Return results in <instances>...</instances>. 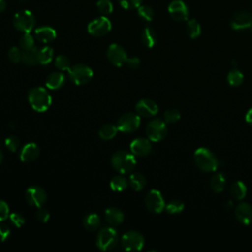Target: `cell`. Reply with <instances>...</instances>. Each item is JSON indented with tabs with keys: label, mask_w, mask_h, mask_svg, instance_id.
Masks as SVG:
<instances>
[{
	"label": "cell",
	"mask_w": 252,
	"mask_h": 252,
	"mask_svg": "<svg viewBox=\"0 0 252 252\" xmlns=\"http://www.w3.org/2000/svg\"><path fill=\"white\" fill-rule=\"evenodd\" d=\"M28 99L32 108L37 112L46 111L52 102V97L43 87H34L29 91Z\"/></svg>",
	"instance_id": "6da1fadb"
},
{
	"label": "cell",
	"mask_w": 252,
	"mask_h": 252,
	"mask_svg": "<svg viewBox=\"0 0 252 252\" xmlns=\"http://www.w3.org/2000/svg\"><path fill=\"white\" fill-rule=\"evenodd\" d=\"M136 157L131 153L124 150L115 152L111 157L112 167L121 174L130 173L136 166Z\"/></svg>",
	"instance_id": "7a4b0ae2"
},
{
	"label": "cell",
	"mask_w": 252,
	"mask_h": 252,
	"mask_svg": "<svg viewBox=\"0 0 252 252\" xmlns=\"http://www.w3.org/2000/svg\"><path fill=\"white\" fill-rule=\"evenodd\" d=\"M194 161L202 171H215L219 166V160L216 156L207 148H198L194 153Z\"/></svg>",
	"instance_id": "3957f363"
},
{
	"label": "cell",
	"mask_w": 252,
	"mask_h": 252,
	"mask_svg": "<svg viewBox=\"0 0 252 252\" xmlns=\"http://www.w3.org/2000/svg\"><path fill=\"white\" fill-rule=\"evenodd\" d=\"M119 240L118 232L115 228L108 226L101 228L96 235V246L102 251H108L113 249Z\"/></svg>",
	"instance_id": "277c9868"
},
{
	"label": "cell",
	"mask_w": 252,
	"mask_h": 252,
	"mask_svg": "<svg viewBox=\"0 0 252 252\" xmlns=\"http://www.w3.org/2000/svg\"><path fill=\"white\" fill-rule=\"evenodd\" d=\"M69 79L76 85H85L93 78V70L86 64L72 65L68 70Z\"/></svg>",
	"instance_id": "5b68a950"
},
{
	"label": "cell",
	"mask_w": 252,
	"mask_h": 252,
	"mask_svg": "<svg viewBox=\"0 0 252 252\" xmlns=\"http://www.w3.org/2000/svg\"><path fill=\"white\" fill-rule=\"evenodd\" d=\"M13 25L19 32H31L35 26V17L29 10H22L15 14L13 18Z\"/></svg>",
	"instance_id": "8992f818"
},
{
	"label": "cell",
	"mask_w": 252,
	"mask_h": 252,
	"mask_svg": "<svg viewBox=\"0 0 252 252\" xmlns=\"http://www.w3.org/2000/svg\"><path fill=\"white\" fill-rule=\"evenodd\" d=\"M146 134L148 136V139H150L152 142L161 141L167 134V127L165 121L159 118H155L151 120L147 124Z\"/></svg>",
	"instance_id": "52a82bcc"
},
{
	"label": "cell",
	"mask_w": 252,
	"mask_h": 252,
	"mask_svg": "<svg viewBox=\"0 0 252 252\" xmlns=\"http://www.w3.org/2000/svg\"><path fill=\"white\" fill-rule=\"evenodd\" d=\"M141 116L138 113L127 112L124 113L117 121L118 131L123 133H132L136 131L141 124Z\"/></svg>",
	"instance_id": "ba28073f"
},
{
	"label": "cell",
	"mask_w": 252,
	"mask_h": 252,
	"mask_svg": "<svg viewBox=\"0 0 252 252\" xmlns=\"http://www.w3.org/2000/svg\"><path fill=\"white\" fill-rule=\"evenodd\" d=\"M121 243L123 248L127 251H140L144 246L145 239L140 232L130 230L122 235Z\"/></svg>",
	"instance_id": "9c48e42d"
},
{
	"label": "cell",
	"mask_w": 252,
	"mask_h": 252,
	"mask_svg": "<svg viewBox=\"0 0 252 252\" xmlns=\"http://www.w3.org/2000/svg\"><path fill=\"white\" fill-rule=\"evenodd\" d=\"M87 30L94 36H103L111 30V22L106 16L102 15L90 22Z\"/></svg>",
	"instance_id": "30bf717a"
},
{
	"label": "cell",
	"mask_w": 252,
	"mask_h": 252,
	"mask_svg": "<svg viewBox=\"0 0 252 252\" xmlns=\"http://www.w3.org/2000/svg\"><path fill=\"white\" fill-rule=\"evenodd\" d=\"M145 205L147 209L155 214H159L165 208V203L161 193L157 189L150 190L145 197Z\"/></svg>",
	"instance_id": "8fae6325"
},
{
	"label": "cell",
	"mask_w": 252,
	"mask_h": 252,
	"mask_svg": "<svg viewBox=\"0 0 252 252\" xmlns=\"http://www.w3.org/2000/svg\"><path fill=\"white\" fill-rule=\"evenodd\" d=\"M25 197L30 206L37 208L42 207V205L46 202L47 199V195L44 189L37 185H32L27 188Z\"/></svg>",
	"instance_id": "7c38bea8"
},
{
	"label": "cell",
	"mask_w": 252,
	"mask_h": 252,
	"mask_svg": "<svg viewBox=\"0 0 252 252\" xmlns=\"http://www.w3.org/2000/svg\"><path fill=\"white\" fill-rule=\"evenodd\" d=\"M106 56L108 61L116 67H121L123 64L126 63L128 59L125 49L117 43H112L108 46Z\"/></svg>",
	"instance_id": "4fadbf2b"
},
{
	"label": "cell",
	"mask_w": 252,
	"mask_h": 252,
	"mask_svg": "<svg viewBox=\"0 0 252 252\" xmlns=\"http://www.w3.org/2000/svg\"><path fill=\"white\" fill-rule=\"evenodd\" d=\"M168 13L170 16L178 22L186 21L189 16V10L186 4L181 0H173L168 5Z\"/></svg>",
	"instance_id": "5bb4252c"
},
{
	"label": "cell",
	"mask_w": 252,
	"mask_h": 252,
	"mask_svg": "<svg viewBox=\"0 0 252 252\" xmlns=\"http://www.w3.org/2000/svg\"><path fill=\"white\" fill-rule=\"evenodd\" d=\"M152 151V144L150 139L136 138L130 144V152L135 157H145Z\"/></svg>",
	"instance_id": "9a60e30c"
},
{
	"label": "cell",
	"mask_w": 252,
	"mask_h": 252,
	"mask_svg": "<svg viewBox=\"0 0 252 252\" xmlns=\"http://www.w3.org/2000/svg\"><path fill=\"white\" fill-rule=\"evenodd\" d=\"M136 112L142 117H152L158 111V104L149 98H143L139 100L135 105Z\"/></svg>",
	"instance_id": "2e32d148"
},
{
	"label": "cell",
	"mask_w": 252,
	"mask_h": 252,
	"mask_svg": "<svg viewBox=\"0 0 252 252\" xmlns=\"http://www.w3.org/2000/svg\"><path fill=\"white\" fill-rule=\"evenodd\" d=\"M252 25V15L245 11L235 13L230 21V27L235 31H242L250 28Z\"/></svg>",
	"instance_id": "e0dca14e"
},
{
	"label": "cell",
	"mask_w": 252,
	"mask_h": 252,
	"mask_svg": "<svg viewBox=\"0 0 252 252\" xmlns=\"http://www.w3.org/2000/svg\"><path fill=\"white\" fill-rule=\"evenodd\" d=\"M39 147L35 143H28L22 148L19 157L23 162H32L39 157Z\"/></svg>",
	"instance_id": "ac0fdd59"
},
{
	"label": "cell",
	"mask_w": 252,
	"mask_h": 252,
	"mask_svg": "<svg viewBox=\"0 0 252 252\" xmlns=\"http://www.w3.org/2000/svg\"><path fill=\"white\" fill-rule=\"evenodd\" d=\"M34 35L39 42L49 43L55 39L56 31L49 26H43L35 29Z\"/></svg>",
	"instance_id": "d6986e66"
},
{
	"label": "cell",
	"mask_w": 252,
	"mask_h": 252,
	"mask_svg": "<svg viewBox=\"0 0 252 252\" xmlns=\"http://www.w3.org/2000/svg\"><path fill=\"white\" fill-rule=\"evenodd\" d=\"M235 217L242 224H249L252 221V206L240 203L235 209Z\"/></svg>",
	"instance_id": "ffe728a7"
},
{
	"label": "cell",
	"mask_w": 252,
	"mask_h": 252,
	"mask_svg": "<svg viewBox=\"0 0 252 252\" xmlns=\"http://www.w3.org/2000/svg\"><path fill=\"white\" fill-rule=\"evenodd\" d=\"M105 219L109 224L112 226H117L123 222L124 214L118 208L110 207L105 210Z\"/></svg>",
	"instance_id": "44dd1931"
},
{
	"label": "cell",
	"mask_w": 252,
	"mask_h": 252,
	"mask_svg": "<svg viewBox=\"0 0 252 252\" xmlns=\"http://www.w3.org/2000/svg\"><path fill=\"white\" fill-rule=\"evenodd\" d=\"M65 83V76L62 72H52L45 80V86L49 90H58Z\"/></svg>",
	"instance_id": "7402d4cb"
},
{
	"label": "cell",
	"mask_w": 252,
	"mask_h": 252,
	"mask_svg": "<svg viewBox=\"0 0 252 252\" xmlns=\"http://www.w3.org/2000/svg\"><path fill=\"white\" fill-rule=\"evenodd\" d=\"M141 38H142V42L144 43V45L149 47V48L154 47L156 45L157 39H158L155 30L152 29L151 27H146L143 30Z\"/></svg>",
	"instance_id": "603a6c76"
},
{
	"label": "cell",
	"mask_w": 252,
	"mask_h": 252,
	"mask_svg": "<svg viewBox=\"0 0 252 252\" xmlns=\"http://www.w3.org/2000/svg\"><path fill=\"white\" fill-rule=\"evenodd\" d=\"M83 225L87 230H96L100 225V218L95 213H90L83 219Z\"/></svg>",
	"instance_id": "cb8c5ba5"
},
{
	"label": "cell",
	"mask_w": 252,
	"mask_h": 252,
	"mask_svg": "<svg viewBox=\"0 0 252 252\" xmlns=\"http://www.w3.org/2000/svg\"><path fill=\"white\" fill-rule=\"evenodd\" d=\"M128 181H129V185L131 186V188L134 191H141L142 189H144V187L147 184L146 177L140 172L132 173L130 175Z\"/></svg>",
	"instance_id": "d4e9b609"
},
{
	"label": "cell",
	"mask_w": 252,
	"mask_h": 252,
	"mask_svg": "<svg viewBox=\"0 0 252 252\" xmlns=\"http://www.w3.org/2000/svg\"><path fill=\"white\" fill-rule=\"evenodd\" d=\"M225 183H226L225 175L222 172H218V173H215L211 178L210 186L214 192L220 193L223 191L225 187Z\"/></svg>",
	"instance_id": "484cf974"
},
{
	"label": "cell",
	"mask_w": 252,
	"mask_h": 252,
	"mask_svg": "<svg viewBox=\"0 0 252 252\" xmlns=\"http://www.w3.org/2000/svg\"><path fill=\"white\" fill-rule=\"evenodd\" d=\"M37 52H38V49L35 46L31 49H28V50H23L22 62L27 66L36 65L38 63Z\"/></svg>",
	"instance_id": "4316f807"
},
{
	"label": "cell",
	"mask_w": 252,
	"mask_h": 252,
	"mask_svg": "<svg viewBox=\"0 0 252 252\" xmlns=\"http://www.w3.org/2000/svg\"><path fill=\"white\" fill-rule=\"evenodd\" d=\"M118 132V128L116 125L113 124H104L100 127V129L98 130V136L102 139V140H111L113 139L116 134Z\"/></svg>",
	"instance_id": "83f0119b"
},
{
	"label": "cell",
	"mask_w": 252,
	"mask_h": 252,
	"mask_svg": "<svg viewBox=\"0 0 252 252\" xmlns=\"http://www.w3.org/2000/svg\"><path fill=\"white\" fill-rule=\"evenodd\" d=\"M53 54H54V51L50 46L41 47L40 49H38V52H37L38 64L48 65L53 59Z\"/></svg>",
	"instance_id": "f1b7e54d"
},
{
	"label": "cell",
	"mask_w": 252,
	"mask_h": 252,
	"mask_svg": "<svg viewBox=\"0 0 252 252\" xmlns=\"http://www.w3.org/2000/svg\"><path fill=\"white\" fill-rule=\"evenodd\" d=\"M246 185L241 181H235L230 186V196L236 200H242L246 196Z\"/></svg>",
	"instance_id": "f546056e"
},
{
	"label": "cell",
	"mask_w": 252,
	"mask_h": 252,
	"mask_svg": "<svg viewBox=\"0 0 252 252\" xmlns=\"http://www.w3.org/2000/svg\"><path fill=\"white\" fill-rule=\"evenodd\" d=\"M109 185L112 191L122 192L128 187L129 181L122 175H115L111 178Z\"/></svg>",
	"instance_id": "4dcf8cb0"
},
{
	"label": "cell",
	"mask_w": 252,
	"mask_h": 252,
	"mask_svg": "<svg viewBox=\"0 0 252 252\" xmlns=\"http://www.w3.org/2000/svg\"><path fill=\"white\" fill-rule=\"evenodd\" d=\"M186 30H187V33L188 35L191 37V38H196L198 37L200 34H201V26L200 24L192 19V20H189L187 22V25H186Z\"/></svg>",
	"instance_id": "1f68e13d"
},
{
	"label": "cell",
	"mask_w": 252,
	"mask_h": 252,
	"mask_svg": "<svg viewBox=\"0 0 252 252\" xmlns=\"http://www.w3.org/2000/svg\"><path fill=\"white\" fill-rule=\"evenodd\" d=\"M19 44L21 49L28 50L34 47V37L30 32H25L19 40Z\"/></svg>",
	"instance_id": "d6a6232c"
},
{
	"label": "cell",
	"mask_w": 252,
	"mask_h": 252,
	"mask_svg": "<svg viewBox=\"0 0 252 252\" xmlns=\"http://www.w3.org/2000/svg\"><path fill=\"white\" fill-rule=\"evenodd\" d=\"M227 82L229 83V85H231L233 87L240 86L243 82V74L240 71L234 69L228 73Z\"/></svg>",
	"instance_id": "836d02e7"
},
{
	"label": "cell",
	"mask_w": 252,
	"mask_h": 252,
	"mask_svg": "<svg viewBox=\"0 0 252 252\" xmlns=\"http://www.w3.org/2000/svg\"><path fill=\"white\" fill-rule=\"evenodd\" d=\"M138 15L145 21L151 22L154 19V10L148 5H140L138 8Z\"/></svg>",
	"instance_id": "e575fe53"
},
{
	"label": "cell",
	"mask_w": 252,
	"mask_h": 252,
	"mask_svg": "<svg viewBox=\"0 0 252 252\" xmlns=\"http://www.w3.org/2000/svg\"><path fill=\"white\" fill-rule=\"evenodd\" d=\"M184 209V203L180 200H172L165 205V210L168 214H179Z\"/></svg>",
	"instance_id": "d590c367"
},
{
	"label": "cell",
	"mask_w": 252,
	"mask_h": 252,
	"mask_svg": "<svg viewBox=\"0 0 252 252\" xmlns=\"http://www.w3.org/2000/svg\"><path fill=\"white\" fill-rule=\"evenodd\" d=\"M96 7L103 16H107L113 11V4L110 0H98L96 2Z\"/></svg>",
	"instance_id": "8d00e7d4"
},
{
	"label": "cell",
	"mask_w": 252,
	"mask_h": 252,
	"mask_svg": "<svg viewBox=\"0 0 252 252\" xmlns=\"http://www.w3.org/2000/svg\"><path fill=\"white\" fill-rule=\"evenodd\" d=\"M71 63L70 60L67 56L60 54L58 56H56L55 58V67L61 71H68L71 67Z\"/></svg>",
	"instance_id": "74e56055"
},
{
	"label": "cell",
	"mask_w": 252,
	"mask_h": 252,
	"mask_svg": "<svg viewBox=\"0 0 252 252\" xmlns=\"http://www.w3.org/2000/svg\"><path fill=\"white\" fill-rule=\"evenodd\" d=\"M6 148L11 152H16L20 147V139L17 136L11 135L5 139L4 142Z\"/></svg>",
	"instance_id": "f35d334b"
},
{
	"label": "cell",
	"mask_w": 252,
	"mask_h": 252,
	"mask_svg": "<svg viewBox=\"0 0 252 252\" xmlns=\"http://www.w3.org/2000/svg\"><path fill=\"white\" fill-rule=\"evenodd\" d=\"M22 55H23V51L17 46H12L8 50V57L10 61H12L13 63H16V64L20 63L22 61Z\"/></svg>",
	"instance_id": "ab89813d"
},
{
	"label": "cell",
	"mask_w": 252,
	"mask_h": 252,
	"mask_svg": "<svg viewBox=\"0 0 252 252\" xmlns=\"http://www.w3.org/2000/svg\"><path fill=\"white\" fill-rule=\"evenodd\" d=\"M9 220L10 221L12 222V224L18 228L22 227L25 223V217L18 213V212H14V213H10V216H9Z\"/></svg>",
	"instance_id": "60d3db41"
},
{
	"label": "cell",
	"mask_w": 252,
	"mask_h": 252,
	"mask_svg": "<svg viewBox=\"0 0 252 252\" xmlns=\"http://www.w3.org/2000/svg\"><path fill=\"white\" fill-rule=\"evenodd\" d=\"M180 112L177 109H168L164 112V121L166 123H175L180 119Z\"/></svg>",
	"instance_id": "b9f144b4"
},
{
	"label": "cell",
	"mask_w": 252,
	"mask_h": 252,
	"mask_svg": "<svg viewBox=\"0 0 252 252\" xmlns=\"http://www.w3.org/2000/svg\"><path fill=\"white\" fill-rule=\"evenodd\" d=\"M119 4L124 8V9H136L140 5H142L143 0H118Z\"/></svg>",
	"instance_id": "7bdbcfd3"
},
{
	"label": "cell",
	"mask_w": 252,
	"mask_h": 252,
	"mask_svg": "<svg viewBox=\"0 0 252 252\" xmlns=\"http://www.w3.org/2000/svg\"><path fill=\"white\" fill-rule=\"evenodd\" d=\"M9 216H10V209L8 204L5 201L0 200V222L7 220Z\"/></svg>",
	"instance_id": "ee69618b"
},
{
	"label": "cell",
	"mask_w": 252,
	"mask_h": 252,
	"mask_svg": "<svg viewBox=\"0 0 252 252\" xmlns=\"http://www.w3.org/2000/svg\"><path fill=\"white\" fill-rule=\"evenodd\" d=\"M35 217H36L37 220L44 223V222L48 221V220L50 218V215H49V212L46 209H44L42 207H39L36 214H35Z\"/></svg>",
	"instance_id": "f6af8a7d"
},
{
	"label": "cell",
	"mask_w": 252,
	"mask_h": 252,
	"mask_svg": "<svg viewBox=\"0 0 252 252\" xmlns=\"http://www.w3.org/2000/svg\"><path fill=\"white\" fill-rule=\"evenodd\" d=\"M10 234H11V228L5 223H0V242L7 240Z\"/></svg>",
	"instance_id": "bcb514c9"
},
{
	"label": "cell",
	"mask_w": 252,
	"mask_h": 252,
	"mask_svg": "<svg viewBox=\"0 0 252 252\" xmlns=\"http://www.w3.org/2000/svg\"><path fill=\"white\" fill-rule=\"evenodd\" d=\"M128 67L132 68V69H137L140 66V59L138 57H130L127 59L126 61Z\"/></svg>",
	"instance_id": "7dc6e473"
},
{
	"label": "cell",
	"mask_w": 252,
	"mask_h": 252,
	"mask_svg": "<svg viewBox=\"0 0 252 252\" xmlns=\"http://www.w3.org/2000/svg\"><path fill=\"white\" fill-rule=\"evenodd\" d=\"M245 120H246L247 123H249V124L252 125V108H250V109L247 111V113H246V115H245Z\"/></svg>",
	"instance_id": "c3c4849f"
},
{
	"label": "cell",
	"mask_w": 252,
	"mask_h": 252,
	"mask_svg": "<svg viewBox=\"0 0 252 252\" xmlns=\"http://www.w3.org/2000/svg\"><path fill=\"white\" fill-rule=\"evenodd\" d=\"M6 1L5 0H0V13H2L6 9Z\"/></svg>",
	"instance_id": "681fc988"
},
{
	"label": "cell",
	"mask_w": 252,
	"mask_h": 252,
	"mask_svg": "<svg viewBox=\"0 0 252 252\" xmlns=\"http://www.w3.org/2000/svg\"><path fill=\"white\" fill-rule=\"evenodd\" d=\"M232 201H227L226 202V207H228V208H231V206H232Z\"/></svg>",
	"instance_id": "f907efd6"
},
{
	"label": "cell",
	"mask_w": 252,
	"mask_h": 252,
	"mask_svg": "<svg viewBox=\"0 0 252 252\" xmlns=\"http://www.w3.org/2000/svg\"><path fill=\"white\" fill-rule=\"evenodd\" d=\"M2 160H3V153H2V151L0 150V163L2 162Z\"/></svg>",
	"instance_id": "816d5d0a"
},
{
	"label": "cell",
	"mask_w": 252,
	"mask_h": 252,
	"mask_svg": "<svg viewBox=\"0 0 252 252\" xmlns=\"http://www.w3.org/2000/svg\"><path fill=\"white\" fill-rule=\"evenodd\" d=\"M1 145H2V141H1V139H0V147H1Z\"/></svg>",
	"instance_id": "f5cc1de1"
},
{
	"label": "cell",
	"mask_w": 252,
	"mask_h": 252,
	"mask_svg": "<svg viewBox=\"0 0 252 252\" xmlns=\"http://www.w3.org/2000/svg\"><path fill=\"white\" fill-rule=\"evenodd\" d=\"M250 28H251V30H252V25H251V27H250Z\"/></svg>",
	"instance_id": "db71d44e"
}]
</instances>
